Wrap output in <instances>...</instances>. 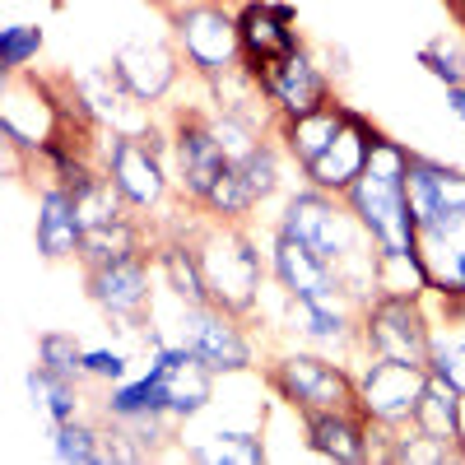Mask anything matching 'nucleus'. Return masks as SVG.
Segmentation results:
<instances>
[{
    "mask_svg": "<svg viewBox=\"0 0 465 465\" xmlns=\"http://www.w3.org/2000/svg\"><path fill=\"white\" fill-rule=\"evenodd\" d=\"M344 205L354 210V219L363 223V232L377 247L381 261V284L391 280V270L410 280V289L433 293V265L419 238V219L410 205V149L391 135H381L372 144V159L363 168V177L344 191Z\"/></svg>",
    "mask_w": 465,
    "mask_h": 465,
    "instance_id": "f257e3e1",
    "label": "nucleus"
},
{
    "mask_svg": "<svg viewBox=\"0 0 465 465\" xmlns=\"http://www.w3.org/2000/svg\"><path fill=\"white\" fill-rule=\"evenodd\" d=\"M191 232H196V247H201L210 302L247 322L261 307V284L270 275V261L261 256L247 223H219L201 210V223H191Z\"/></svg>",
    "mask_w": 465,
    "mask_h": 465,
    "instance_id": "f03ea898",
    "label": "nucleus"
},
{
    "mask_svg": "<svg viewBox=\"0 0 465 465\" xmlns=\"http://www.w3.org/2000/svg\"><path fill=\"white\" fill-rule=\"evenodd\" d=\"M359 349L368 359H396L429 368L433 354V322L423 312L419 289H377L359 312Z\"/></svg>",
    "mask_w": 465,
    "mask_h": 465,
    "instance_id": "7ed1b4c3",
    "label": "nucleus"
},
{
    "mask_svg": "<svg viewBox=\"0 0 465 465\" xmlns=\"http://www.w3.org/2000/svg\"><path fill=\"white\" fill-rule=\"evenodd\" d=\"M173 43L196 80H219V74L242 65V37H238V10H228L223 0H182L168 10Z\"/></svg>",
    "mask_w": 465,
    "mask_h": 465,
    "instance_id": "20e7f679",
    "label": "nucleus"
},
{
    "mask_svg": "<svg viewBox=\"0 0 465 465\" xmlns=\"http://www.w3.org/2000/svg\"><path fill=\"white\" fill-rule=\"evenodd\" d=\"M265 386L298 414L359 405V377L322 354H307V349H293V354H280L275 363H265Z\"/></svg>",
    "mask_w": 465,
    "mask_h": 465,
    "instance_id": "39448f33",
    "label": "nucleus"
},
{
    "mask_svg": "<svg viewBox=\"0 0 465 465\" xmlns=\"http://www.w3.org/2000/svg\"><path fill=\"white\" fill-rule=\"evenodd\" d=\"M410 205L419 219L423 252L456 242L465 232V168L410 149Z\"/></svg>",
    "mask_w": 465,
    "mask_h": 465,
    "instance_id": "423d86ee",
    "label": "nucleus"
},
{
    "mask_svg": "<svg viewBox=\"0 0 465 465\" xmlns=\"http://www.w3.org/2000/svg\"><path fill=\"white\" fill-rule=\"evenodd\" d=\"M153 275H159L153 252L131 256V261H112V265H94V270H84V293L116 331H140L153 317Z\"/></svg>",
    "mask_w": 465,
    "mask_h": 465,
    "instance_id": "0eeeda50",
    "label": "nucleus"
},
{
    "mask_svg": "<svg viewBox=\"0 0 465 465\" xmlns=\"http://www.w3.org/2000/svg\"><path fill=\"white\" fill-rule=\"evenodd\" d=\"M177 340H186L196 349V359L214 372V377H232V372H252L256 368V349L252 335L242 331V317L223 312L214 302H177Z\"/></svg>",
    "mask_w": 465,
    "mask_h": 465,
    "instance_id": "6e6552de",
    "label": "nucleus"
},
{
    "mask_svg": "<svg viewBox=\"0 0 465 465\" xmlns=\"http://www.w3.org/2000/svg\"><path fill=\"white\" fill-rule=\"evenodd\" d=\"M228 149L214 135L210 107H177L173 116V182L182 191V201L201 205L210 196V186L228 173Z\"/></svg>",
    "mask_w": 465,
    "mask_h": 465,
    "instance_id": "1a4fd4ad",
    "label": "nucleus"
},
{
    "mask_svg": "<svg viewBox=\"0 0 465 465\" xmlns=\"http://www.w3.org/2000/svg\"><path fill=\"white\" fill-rule=\"evenodd\" d=\"M103 168H107L112 186L122 191V201L135 214H153V210L168 205V191H173L168 168L173 163L153 144H144L140 135L107 131V140H103Z\"/></svg>",
    "mask_w": 465,
    "mask_h": 465,
    "instance_id": "9d476101",
    "label": "nucleus"
},
{
    "mask_svg": "<svg viewBox=\"0 0 465 465\" xmlns=\"http://www.w3.org/2000/svg\"><path fill=\"white\" fill-rule=\"evenodd\" d=\"M354 377H359V405L377 429H386V433L414 429L423 386H429V368L396 363V359H363V368Z\"/></svg>",
    "mask_w": 465,
    "mask_h": 465,
    "instance_id": "9b49d317",
    "label": "nucleus"
},
{
    "mask_svg": "<svg viewBox=\"0 0 465 465\" xmlns=\"http://www.w3.org/2000/svg\"><path fill=\"white\" fill-rule=\"evenodd\" d=\"M238 37H242V70L252 80H261L280 56L302 47L298 10L289 0H242L238 5Z\"/></svg>",
    "mask_w": 465,
    "mask_h": 465,
    "instance_id": "f8f14e48",
    "label": "nucleus"
},
{
    "mask_svg": "<svg viewBox=\"0 0 465 465\" xmlns=\"http://www.w3.org/2000/svg\"><path fill=\"white\" fill-rule=\"evenodd\" d=\"M270 280L280 284V293L289 302H335V298H344V302L363 307L349 293V284L335 265H326L317 252H307L293 238H280V232H275V247H270Z\"/></svg>",
    "mask_w": 465,
    "mask_h": 465,
    "instance_id": "ddd939ff",
    "label": "nucleus"
},
{
    "mask_svg": "<svg viewBox=\"0 0 465 465\" xmlns=\"http://www.w3.org/2000/svg\"><path fill=\"white\" fill-rule=\"evenodd\" d=\"M256 84H261V94L270 98V107L280 112V122H284V116L317 112V107H326V103L335 98V80L322 70L317 52L307 47V43H302L298 52L280 56Z\"/></svg>",
    "mask_w": 465,
    "mask_h": 465,
    "instance_id": "4468645a",
    "label": "nucleus"
},
{
    "mask_svg": "<svg viewBox=\"0 0 465 465\" xmlns=\"http://www.w3.org/2000/svg\"><path fill=\"white\" fill-rule=\"evenodd\" d=\"M381 135H386V131H377L363 112L349 107L340 135L317 153L312 163L302 168V182L317 186V191H331V196H344V191L363 177V168H368V159H372V144H377Z\"/></svg>",
    "mask_w": 465,
    "mask_h": 465,
    "instance_id": "2eb2a0df",
    "label": "nucleus"
},
{
    "mask_svg": "<svg viewBox=\"0 0 465 465\" xmlns=\"http://www.w3.org/2000/svg\"><path fill=\"white\" fill-rule=\"evenodd\" d=\"M107 65H112V74L122 80V89H126L131 98H140L144 107H159V103L177 89L186 61H182L177 43H159V37H135V43L116 47Z\"/></svg>",
    "mask_w": 465,
    "mask_h": 465,
    "instance_id": "dca6fc26",
    "label": "nucleus"
},
{
    "mask_svg": "<svg viewBox=\"0 0 465 465\" xmlns=\"http://www.w3.org/2000/svg\"><path fill=\"white\" fill-rule=\"evenodd\" d=\"M302 419V438L307 451L335 460V465H363L372 460V438H377V423L354 405V410H317V414H298Z\"/></svg>",
    "mask_w": 465,
    "mask_h": 465,
    "instance_id": "f3484780",
    "label": "nucleus"
},
{
    "mask_svg": "<svg viewBox=\"0 0 465 465\" xmlns=\"http://www.w3.org/2000/svg\"><path fill=\"white\" fill-rule=\"evenodd\" d=\"M84 219L80 205H74V191L61 182H47L37 191V223H33V242L43 261H65V256H80L84 247Z\"/></svg>",
    "mask_w": 465,
    "mask_h": 465,
    "instance_id": "a211bd4d",
    "label": "nucleus"
},
{
    "mask_svg": "<svg viewBox=\"0 0 465 465\" xmlns=\"http://www.w3.org/2000/svg\"><path fill=\"white\" fill-rule=\"evenodd\" d=\"M344 112H349V103H340V98H331L326 107H317V112H302V116H284V122L275 126L280 131V149L289 153V159L298 163V173L317 159V153L340 135V126H344Z\"/></svg>",
    "mask_w": 465,
    "mask_h": 465,
    "instance_id": "6ab92c4d",
    "label": "nucleus"
},
{
    "mask_svg": "<svg viewBox=\"0 0 465 465\" xmlns=\"http://www.w3.org/2000/svg\"><path fill=\"white\" fill-rule=\"evenodd\" d=\"M149 214H126V219H112V223H98L84 232V247H80V261L84 270L94 265H112V261H131V256H149L153 252V238L144 228Z\"/></svg>",
    "mask_w": 465,
    "mask_h": 465,
    "instance_id": "aec40b11",
    "label": "nucleus"
},
{
    "mask_svg": "<svg viewBox=\"0 0 465 465\" xmlns=\"http://www.w3.org/2000/svg\"><path fill=\"white\" fill-rule=\"evenodd\" d=\"M359 312L363 307L354 302H293V326L302 340H312L322 349H349V344H359Z\"/></svg>",
    "mask_w": 465,
    "mask_h": 465,
    "instance_id": "412c9836",
    "label": "nucleus"
},
{
    "mask_svg": "<svg viewBox=\"0 0 465 465\" xmlns=\"http://www.w3.org/2000/svg\"><path fill=\"white\" fill-rule=\"evenodd\" d=\"M144 414H173L168 410V377L153 363L135 381H112L107 401H103V419H144Z\"/></svg>",
    "mask_w": 465,
    "mask_h": 465,
    "instance_id": "4be33fe9",
    "label": "nucleus"
},
{
    "mask_svg": "<svg viewBox=\"0 0 465 465\" xmlns=\"http://www.w3.org/2000/svg\"><path fill=\"white\" fill-rule=\"evenodd\" d=\"M28 396H33V410L43 414L47 423H65V419H80V405H84V377H65L47 363L28 368Z\"/></svg>",
    "mask_w": 465,
    "mask_h": 465,
    "instance_id": "5701e85b",
    "label": "nucleus"
},
{
    "mask_svg": "<svg viewBox=\"0 0 465 465\" xmlns=\"http://www.w3.org/2000/svg\"><path fill=\"white\" fill-rule=\"evenodd\" d=\"M153 368H163V377H168V410H173L177 423L196 419V414L214 401V372H210L201 359H186V363H153Z\"/></svg>",
    "mask_w": 465,
    "mask_h": 465,
    "instance_id": "b1692460",
    "label": "nucleus"
},
{
    "mask_svg": "<svg viewBox=\"0 0 465 465\" xmlns=\"http://www.w3.org/2000/svg\"><path fill=\"white\" fill-rule=\"evenodd\" d=\"M414 429L460 447V391L456 386H447L442 377L429 372V386H423V401H419V414H414Z\"/></svg>",
    "mask_w": 465,
    "mask_h": 465,
    "instance_id": "393cba45",
    "label": "nucleus"
},
{
    "mask_svg": "<svg viewBox=\"0 0 465 465\" xmlns=\"http://www.w3.org/2000/svg\"><path fill=\"white\" fill-rule=\"evenodd\" d=\"M52 456L61 465H107V456H103V423H84V419L52 423Z\"/></svg>",
    "mask_w": 465,
    "mask_h": 465,
    "instance_id": "a878e982",
    "label": "nucleus"
},
{
    "mask_svg": "<svg viewBox=\"0 0 465 465\" xmlns=\"http://www.w3.org/2000/svg\"><path fill=\"white\" fill-rule=\"evenodd\" d=\"M182 456L201 460V465H261L265 442H261V433H210L205 442L186 447Z\"/></svg>",
    "mask_w": 465,
    "mask_h": 465,
    "instance_id": "bb28decb",
    "label": "nucleus"
},
{
    "mask_svg": "<svg viewBox=\"0 0 465 465\" xmlns=\"http://www.w3.org/2000/svg\"><path fill=\"white\" fill-rule=\"evenodd\" d=\"M256 205H261V201L252 196V186L242 182L238 163H228V173L210 186V196L201 201V210H205L210 219H219V223H247V214H252Z\"/></svg>",
    "mask_w": 465,
    "mask_h": 465,
    "instance_id": "cd10ccee",
    "label": "nucleus"
},
{
    "mask_svg": "<svg viewBox=\"0 0 465 465\" xmlns=\"http://www.w3.org/2000/svg\"><path fill=\"white\" fill-rule=\"evenodd\" d=\"M381 460H410V465H447V460H460V447L456 442H442L423 429H401L386 438L381 447Z\"/></svg>",
    "mask_w": 465,
    "mask_h": 465,
    "instance_id": "c85d7f7f",
    "label": "nucleus"
},
{
    "mask_svg": "<svg viewBox=\"0 0 465 465\" xmlns=\"http://www.w3.org/2000/svg\"><path fill=\"white\" fill-rule=\"evenodd\" d=\"M414 61L429 70L442 89L465 84V43H460L456 33H438V37H429V43L414 52Z\"/></svg>",
    "mask_w": 465,
    "mask_h": 465,
    "instance_id": "c756f323",
    "label": "nucleus"
},
{
    "mask_svg": "<svg viewBox=\"0 0 465 465\" xmlns=\"http://www.w3.org/2000/svg\"><path fill=\"white\" fill-rule=\"evenodd\" d=\"M280 144H270V140H256L242 159H238V173H242V182L252 186V196L256 201H270L280 191Z\"/></svg>",
    "mask_w": 465,
    "mask_h": 465,
    "instance_id": "7c9ffc66",
    "label": "nucleus"
},
{
    "mask_svg": "<svg viewBox=\"0 0 465 465\" xmlns=\"http://www.w3.org/2000/svg\"><path fill=\"white\" fill-rule=\"evenodd\" d=\"M47 47V37L37 24H10V28H0V70L5 74H24L37 56H43Z\"/></svg>",
    "mask_w": 465,
    "mask_h": 465,
    "instance_id": "2f4dec72",
    "label": "nucleus"
},
{
    "mask_svg": "<svg viewBox=\"0 0 465 465\" xmlns=\"http://www.w3.org/2000/svg\"><path fill=\"white\" fill-rule=\"evenodd\" d=\"M37 363H47L65 377H84V344L74 331H43L37 335Z\"/></svg>",
    "mask_w": 465,
    "mask_h": 465,
    "instance_id": "473e14b6",
    "label": "nucleus"
},
{
    "mask_svg": "<svg viewBox=\"0 0 465 465\" xmlns=\"http://www.w3.org/2000/svg\"><path fill=\"white\" fill-rule=\"evenodd\" d=\"M429 372L442 377L447 386H456V391L465 396V340H460V335H433Z\"/></svg>",
    "mask_w": 465,
    "mask_h": 465,
    "instance_id": "72a5a7b5",
    "label": "nucleus"
},
{
    "mask_svg": "<svg viewBox=\"0 0 465 465\" xmlns=\"http://www.w3.org/2000/svg\"><path fill=\"white\" fill-rule=\"evenodd\" d=\"M126 372H131V359L122 354V349H112V344H103V349H84V381H126Z\"/></svg>",
    "mask_w": 465,
    "mask_h": 465,
    "instance_id": "f704fd0d",
    "label": "nucleus"
},
{
    "mask_svg": "<svg viewBox=\"0 0 465 465\" xmlns=\"http://www.w3.org/2000/svg\"><path fill=\"white\" fill-rule=\"evenodd\" d=\"M322 70L331 74V80H344V74H349V52L340 47V43H322Z\"/></svg>",
    "mask_w": 465,
    "mask_h": 465,
    "instance_id": "c9c22d12",
    "label": "nucleus"
},
{
    "mask_svg": "<svg viewBox=\"0 0 465 465\" xmlns=\"http://www.w3.org/2000/svg\"><path fill=\"white\" fill-rule=\"evenodd\" d=\"M447 112L456 116V122H465V84H451L447 89Z\"/></svg>",
    "mask_w": 465,
    "mask_h": 465,
    "instance_id": "e433bc0d",
    "label": "nucleus"
},
{
    "mask_svg": "<svg viewBox=\"0 0 465 465\" xmlns=\"http://www.w3.org/2000/svg\"><path fill=\"white\" fill-rule=\"evenodd\" d=\"M442 5H447V15L456 19V28L465 33V0H442Z\"/></svg>",
    "mask_w": 465,
    "mask_h": 465,
    "instance_id": "4c0bfd02",
    "label": "nucleus"
},
{
    "mask_svg": "<svg viewBox=\"0 0 465 465\" xmlns=\"http://www.w3.org/2000/svg\"><path fill=\"white\" fill-rule=\"evenodd\" d=\"M149 5H153V10H163V15H168V10H177V5H182V0H149Z\"/></svg>",
    "mask_w": 465,
    "mask_h": 465,
    "instance_id": "58836bf2",
    "label": "nucleus"
},
{
    "mask_svg": "<svg viewBox=\"0 0 465 465\" xmlns=\"http://www.w3.org/2000/svg\"><path fill=\"white\" fill-rule=\"evenodd\" d=\"M460 456H465V396H460Z\"/></svg>",
    "mask_w": 465,
    "mask_h": 465,
    "instance_id": "ea45409f",
    "label": "nucleus"
}]
</instances>
